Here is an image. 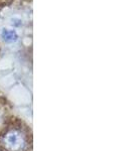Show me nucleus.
Listing matches in <instances>:
<instances>
[{
	"mask_svg": "<svg viewBox=\"0 0 134 151\" xmlns=\"http://www.w3.org/2000/svg\"><path fill=\"white\" fill-rule=\"evenodd\" d=\"M13 36H15V37H16L15 32H13V31H5V38H6V40H13Z\"/></svg>",
	"mask_w": 134,
	"mask_h": 151,
	"instance_id": "obj_2",
	"label": "nucleus"
},
{
	"mask_svg": "<svg viewBox=\"0 0 134 151\" xmlns=\"http://www.w3.org/2000/svg\"><path fill=\"white\" fill-rule=\"evenodd\" d=\"M2 143L8 151H21L26 145L25 137L19 129H11L3 136Z\"/></svg>",
	"mask_w": 134,
	"mask_h": 151,
	"instance_id": "obj_1",
	"label": "nucleus"
}]
</instances>
